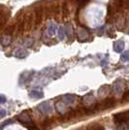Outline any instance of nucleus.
<instances>
[{
	"instance_id": "ddd939ff",
	"label": "nucleus",
	"mask_w": 129,
	"mask_h": 130,
	"mask_svg": "<svg viewBox=\"0 0 129 130\" xmlns=\"http://www.w3.org/2000/svg\"><path fill=\"white\" fill-rule=\"evenodd\" d=\"M15 30H16V25L15 24H11V25H9V26H7V28L5 29V31H4V34H5L6 36H12L14 33H15Z\"/></svg>"
},
{
	"instance_id": "dca6fc26",
	"label": "nucleus",
	"mask_w": 129,
	"mask_h": 130,
	"mask_svg": "<svg viewBox=\"0 0 129 130\" xmlns=\"http://www.w3.org/2000/svg\"><path fill=\"white\" fill-rule=\"evenodd\" d=\"M8 18H9V14L7 15L6 13H4L3 14V16H2V18L0 19V30L4 27V25L6 24V22H7V21H8Z\"/></svg>"
},
{
	"instance_id": "9b49d317",
	"label": "nucleus",
	"mask_w": 129,
	"mask_h": 130,
	"mask_svg": "<svg viewBox=\"0 0 129 130\" xmlns=\"http://www.w3.org/2000/svg\"><path fill=\"white\" fill-rule=\"evenodd\" d=\"M87 130H104V126L98 122H93V123H90L86 127Z\"/></svg>"
},
{
	"instance_id": "39448f33",
	"label": "nucleus",
	"mask_w": 129,
	"mask_h": 130,
	"mask_svg": "<svg viewBox=\"0 0 129 130\" xmlns=\"http://www.w3.org/2000/svg\"><path fill=\"white\" fill-rule=\"evenodd\" d=\"M24 26L25 31L31 30L32 26H34V15L32 12H27L24 14Z\"/></svg>"
},
{
	"instance_id": "a211bd4d",
	"label": "nucleus",
	"mask_w": 129,
	"mask_h": 130,
	"mask_svg": "<svg viewBox=\"0 0 129 130\" xmlns=\"http://www.w3.org/2000/svg\"><path fill=\"white\" fill-rule=\"evenodd\" d=\"M13 122H14V120H13V119H8V120L4 121L2 124L0 125V130H3L5 126H7V125H9V124H12Z\"/></svg>"
},
{
	"instance_id": "4468645a",
	"label": "nucleus",
	"mask_w": 129,
	"mask_h": 130,
	"mask_svg": "<svg viewBox=\"0 0 129 130\" xmlns=\"http://www.w3.org/2000/svg\"><path fill=\"white\" fill-rule=\"evenodd\" d=\"M53 124V121H52V119H44L43 121L41 122V128L44 130H48L51 126Z\"/></svg>"
},
{
	"instance_id": "9d476101",
	"label": "nucleus",
	"mask_w": 129,
	"mask_h": 130,
	"mask_svg": "<svg viewBox=\"0 0 129 130\" xmlns=\"http://www.w3.org/2000/svg\"><path fill=\"white\" fill-rule=\"evenodd\" d=\"M62 101H63L66 105L70 106V105L75 103L76 96H74V95H65L64 97H63V100H62Z\"/></svg>"
},
{
	"instance_id": "393cba45",
	"label": "nucleus",
	"mask_w": 129,
	"mask_h": 130,
	"mask_svg": "<svg viewBox=\"0 0 129 130\" xmlns=\"http://www.w3.org/2000/svg\"><path fill=\"white\" fill-rule=\"evenodd\" d=\"M3 14H4V12L2 11V10H0V19L2 18V16H3Z\"/></svg>"
},
{
	"instance_id": "1a4fd4ad",
	"label": "nucleus",
	"mask_w": 129,
	"mask_h": 130,
	"mask_svg": "<svg viewBox=\"0 0 129 130\" xmlns=\"http://www.w3.org/2000/svg\"><path fill=\"white\" fill-rule=\"evenodd\" d=\"M122 89H123V85H122V83H120V81L116 82L115 85H114V88H113L114 92H115L116 94H119L120 92L122 91Z\"/></svg>"
},
{
	"instance_id": "aec40b11",
	"label": "nucleus",
	"mask_w": 129,
	"mask_h": 130,
	"mask_svg": "<svg viewBox=\"0 0 129 130\" xmlns=\"http://www.w3.org/2000/svg\"><path fill=\"white\" fill-rule=\"evenodd\" d=\"M121 59H122V61H128L129 60V52H127V53H125L124 54H122Z\"/></svg>"
},
{
	"instance_id": "f257e3e1",
	"label": "nucleus",
	"mask_w": 129,
	"mask_h": 130,
	"mask_svg": "<svg viewBox=\"0 0 129 130\" xmlns=\"http://www.w3.org/2000/svg\"><path fill=\"white\" fill-rule=\"evenodd\" d=\"M115 105H116V99L114 97H107L100 104H97V111H103V110L113 108Z\"/></svg>"
},
{
	"instance_id": "b1692460",
	"label": "nucleus",
	"mask_w": 129,
	"mask_h": 130,
	"mask_svg": "<svg viewBox=\"0 0 129 130\" xmlns=\"http://www.w3.org/2000/svg\"><path fill=\"white\" fill-rule=\"evenodd\" d=\"M125 22H126V24H129V13L127 14L126 18H125Z\"/></svg>"
},
{
	"instance_id": "412c9836",
	"label": "nucleus",
	"mask_w": 129,
	"mask_h": 130,
	"mask_svg": "<svg viewBox=\"0 0 129 130\" xmlns=\"http://www.w3.org/2000/svg\"><path fill=\"white\" fill-rule=\"evenodd\" d=\"M6 116V111L5 110H0V119L2 118H4Z\"/></svg>"
},
{
	"instance_id": "4be33fe9",
	"label": "nucleus",
	"mask_w": 129,
	"mask_h": 130,
	"mask_svg": "<svg viewBox=\"0 0 129 130\" xmlns=\"http://www.w3.org/2000/svg\"><path fill=\"white\" fill-rule=\"evenodd\" d=\"M6 102V98L4 95H0V104H3Z\"/></svg>"
},
{
	"instance_id": "5701e85b",
	"label": "nucleus",
	"mask_w": 129,
	"mask_h": 130,
	"mask_svg": "<svg viewBox=\"0 0 129 130\" xmlns=\"http://www.w3.org/2000/svg\"><path fill=\"white\" fill-rule=\"evenodd\" d=\"M124 7L129 8V0H124Z\"/></svg>"
},
{
	"instance_id": "f03ea898",
	"label": "nucleus",
	"mask_w": 129,
	"mask_h": 130,
	"mask_svg": "<svg viewBox=\"0 0 129 130\" xmlns=\"http://www.w3.org/2000/svg\"><path fill=\"white\" fill-rule=\"evenodd\" d=\"M17 120L20 121L22 124L27 126V127H29V126H31V125L34 124L32 121L31 116L29 114H27L26 112H22V113H21L20 115H18V116H17Z\"/></svg>"
},
{
	"instance_id": "20e7f679",
	"label": "nucleus",
	"mask_w": 129,
	"mask_h": 130,
	"mask_svg": "<svg viewBox=\"0 0 129 130\" xmlns=\"http://www.w3.org/2000/svg\"><path fill=\"white\" fill-rule=\"evenodd\" d=\"M114 120L118 124L121 123H128L129 122V111L125 112H120L114 116Z\"/></svg>"
},
{
	"instance_id": "6e6552de",
	"label": "nucleus",
	"mask_w": 129,
	"mask_h": 130,
	"mask_svg": "<svg viewBox=\"0 0 129 130\" xmlns=\"http://www.w3.org/2000/svg\"><path fill=\"white\" fill-rule=\"evenodd\" d=\"M61 14H62V19L64 21H66L70 16V10H69V6L67 2H64L61 6Z\"/></svg>"
},
{
	"instance_id": "7ed1b4c3",
	"label": "nucleus",
	"mask_w": 129,
	"mask_h": 130,
	"mask_svg": "<svg viewBox=\"0 0 129 130\" xmlns=\"http://www.w3.org/2000/svg\"><path fill=\"white\" fill-rule=\"evenodd\" d=\"M43 7L40 4L35 7L34 13H33V15H34V26L35 27L39 26L43 21Z\"/></svg>"
},
{
	"instance_id": "6ab92c4d",
	"label": "nucleus",
	"mask_w": 129,
	"mask_h": 130,
	"mask_svg": "<svg viewBox=\"0 0 129 130\" xmlns=\"http://www.w3.org/2000/svg\"><path fill=\"white\" fill-rule=\"evenodd\" d=\"M122 102H129V90L125 91L123 93V96H122V99H121Z\"/></svg>"
},
{
	"instance_id": "2eb2a0df",
	"label": "nucleus",
	"mask_w": 129,
	"mask_h": 130,
	"mask_svg": "<svg viewBox=\"0 0 129 130\" xmlns=\"http://www.w3.org/2000/svg\"><path fill=\"white\" fill-rule=\"evenodd\" d=\"M29 95H30V97L32 98H42L43 97V92L40 91V90H36V89H34V90H32V91L29 93Z\"/></svg>"
},
{
	"instance_id": "f8f14e48",
	"label": "nucleus",
	"mask_w": 129,
	"mask_h": 130,
	"mask_svg": "<svg viewBox=\"0 0 129 130\" xmlns=\"http://www.w3.org/2000/svg\"><path fill=\"white\" fill-rule=\"evenodd\" d=\"M109 92H110V87H109V86H103V87L99 89L98 94H99V96H101V97H105V96H107Z\"/></svg>"
},
{
	"instance_id": "f3484780",
	"label": "nucleus",
	"mask_w": 129,
	"mask_h": 130,
	"mask_svg": "<svg viewBox=\"0 0 129 130\" xmlns=\"http://www.w3.org/2000/svg\"><path fill=\"white\" fill-rule=\"evenodd\" d=\"M114 5H115V7L117 9L119 10V9H121V8L124 7V0H115Z\"/></svg>"
},
{
	"instance_id": "423d86ee",
	"label": "nucleus",
	"mask_w": 129,
	"mask_h": 130,
	"mask_svg": "<svg viewBox=\"0 0 129 130\" xmlns=\"http://www.w3.org/2000/svg\"><path fill=\"white\" fill-rule=\"evenodd\" d=\"M55 110L58 114L62 115V116H64L65 114L69 113L71 111L70 108L68 107V105H66L63 101H60V100L55 102Z\"/></svg>"
},
{
	"instance_id": "0eeeda50",
	"label": "nucleus",
	"mask_w": 129,
	"mask_h": 130,
	"mask_svg": "<svg viewBox=\"0 0 129 130\" xmlns=\"http://www.w3.org/2000/svg\"><path fill=\"white\" fill-rule=\"evenodd\" d=\"M39 111L44 115H48L52 112V106L49 104V102H43L38 106Z\"/></svg>"
}]
</instances>
